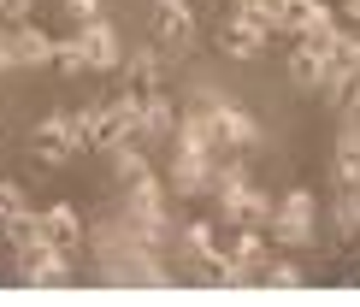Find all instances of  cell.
Here are the masks:
<instances>
[{
  "mask_svg": "<svg viewBox=\"0 0 360 307\" xmlns=\"http://www.w3.org/2000/svg\"><path fill=\"white\" fill-rule=\"evenodd\" d=\"M243 18H248L254 30H260L266 42H272V36H290V30H283V18H278V6H272V0H248V6H243Z\"/></svg>",
  "mask_w": 360,
  "mask_h": 307,
  "instance_id": "ffe728a7",
  "label": "cell"
},
{
  "mask_svg": "<svg viewBox=\"0 0 360 307\" xmlns=\"http://www.w3.org/2000/svg\"><path fill=\"white\" fill-rule=\"evenodd\" d=\"M219 136H224V148H231V154H243V148L260 142V125H254V113H248L243 101L224 95V101H219Z\"/></svg>",
  "mask_w": 360,
  "mask_h": 307,
  "instance_id": "4fadbf2b",
  "label": "cell"
},
{
  "mask_svg": "<svg viewBox=\"0 0 360 307\" xmlns=\"http://www.w3.org/2000/svg\"><path fill=\"white\" fill-rule=\"evenodd\" d=\"M6 59H12V65H48V59H53V36H41L30 18H12Z\"/></svg>",
  "mask_w": 360,
  "mask_h": 307,
  "instance_id": "7c38bea8",
  "label": "cell"
},
{
  "mask_svg": "<svg viewBox=\"0 0 360 307\" xmlns=\"http://www.w3.org/2000/svg\"><path fill=\"white\" fill-rule=\"evenodd\" d=\"M354 237H360V195H354Z\"/></svg>",
  "mask_w": 360,
  "mask_h": 307,
  "instance_id": "f1b7e54d",
  "label": "cell"
},
{
  "mask_svg": "<svg viewBox=\"0 0 360 307\" xmlns=\"http://www.w3.org/2000/svg\"><path fill=\"white\" fill-rule=\"evenodd\" d=\"M12 65V59H6V30H0V71H6Z\"/></svg>",
  "mask_w": 360,
  "mask_h": 307,
  "instance_id": "4316f807",
  "label": "cell"
},
{
  "mask_svg": "<svg viewBox=\"0 0 360 307\" xmlns=\"http://www.w3.org/2000/svg\"><path fill=\"white\" fill-rule=\"evenodd\" d=\"M313 213H319L313 189H290V195H278L272 213H266V230H272V242H278V249H307V242H313Z\"/></svg>",
  "mask_w": 360,
  "mask_h": 307,
  "instance_id": "7a4b0ae2",
  "label": "cell"
},
{
  "mask_svg": "<svg viewBox=\"0 0 360 307\" xmlns=\"http://www.w3.org/2000/svg\"><path fill=\"white\" fill-rule=\"evenodd\" d=\"M6 230H12V249H30V242H41V225H36V213H30V207L12 213Z\"/></svg>",
  "mask_w": 360,
  "mask_h": 307,
  "instance_id": "44dd1931",
  "label": "cell"
},
{
  "mask_svg": "<svg viewBox=\"0 0 360 307\" xmlns=\"http://www.w3.org/2000/svg\"><path fill=\"white\" fill-rule=\"evenodd\" d=\"M30 148H36L41 165H65V160H77V154H83V125H77V113H48V118H36Z\"/></svg>",
  "mask_w": 360,
  "mask_h": 307,
  "instance_id": "3957f363",
  "label": "cell"
},
{
  "mask_svg": "<svg viewBox=\"0 0 360 307\" xmlns=\"http://www.w3.org/2000/svg\"><path fill=\"white\" fill-rule=\"evenodd\" d=\"M48 65H59L65 77H83L89 65H83V48H77V36H65V42H53V59Z\"/></svg>",
  "mask_w": 360,
  "mask_h": 307,
  "instance_id": "7402d4cb",
  "label": "cell"
},
{
  "mask_svg": "<svg viewBox=\"0 0 360 307\" xmlns=\"http://www.w3.org/2000/svg\"><path fill=\"white\" fill-rule=\"evenodd\" d=\"M342 59H354V65H360V36H349V30H342Z\"/></svg>",
  "mask_w": 360,
  "mask_h": 307,
  "instance_id": "484cf974",
  "label": "cell"
},
{
  "mask_svg": "<svg viewBox=\"0 0 360 307\" xmlns=\"http://www.w3.org/2000/svg\"><path fill=\"white\" fill-rule=\"evenodd\" d=\"M184 242H189V254H195V260H201V266H207V272H213V266H219V230H213V225H207V219H189V225H184Z\"/></svg>",
  "mask_w": 360,
  "mask_h": 307,
  "instance_id": "d6986e66",
  "label": "cell"
},
{
  "mask_svg": "<svg viewBox=\"0 0 360 307\" xmlns=\"http://www.w3.org/2000/svg\"><path fill=\"white\" fill-rule=\"evenodd\" d=\"M77 125H83V148L112 154L118 142H130V136H136V89H124V95H112V101L83 106Z\"/></svg>",
  "mask_w": 360,
  "mask_h": 307,
  "instance_id": "6da1fadb",
  "label": "cell"
},
{
  "mask_svg": "<svg viewBox=\"0 0 360 307\" xmlns=\"http://www.w3.org/2000/svg\"><path fill=\"white\" fill-rule=\"evenodd\" d=\"M207 177H213V148H201V142H177V160H172V195H207Z\"/></svg>",
  "mask_w": 360,
  "mask_h": 307,
  "instance_id": "52a82bcc",
  "label": "cell"
},
{
  "mask_svg": "<svg viewBox=\"0 0 360 307\" xmlns=\"http://www.w3.org/2000/svg\"><path fill=\"white\" fill-rule=\"evenodd\" d=\"M177 130V106L166 89H148V95H136V142H166V136Z\"/></svg>",
  "mask_w": 360,
  "mask_h": 307,
  "instance_id": "30bf717a",
  "label": "cell"
},
{
  "mask_svg": "<svg viewBox=\"0 0 360 307\" xmlns=\"http://www.w3.org/2000/svg\"><path fill=\"white\" fill-rule=\"evenodd\" d=\"M18 207H24V189H18L12 177H0V225H6V219H12Z\"/></svg>",
  "mask_w": 360,
  "mask_h": 307,
  "instance_id": "603a6c76",
  "label": "cell"
},
{
  "mask_svg": "<svg viewBox=\"0 0 360 307\" xmlns=\"http://www.w3.org/2000/svg\"><path fill=\"white\" fill-rule=\"evenodd\" d=\"M254 284H266V289H302V266H295L290 254H266L260 272H254Z\"/></svg>",
  "mask_w": 360,
  "mask_h": 307,
  "instance_id": "ac0fdd59",
  "label": "cell"
},
{
  "mask_svg": "<svg viewBox=\"0 0 360 307\" xmlns=\"http://www.w3.org/2000/svg\"><path fill=\"white\" fill-rule=\"evenodd\" d=\"M30 6L36 0H0V18H30Z\"/></svg>",
  "mask_w": 360,
  "mask_h": 307,
  "instance_id": "d4e9b609",
  "label": "cell"
},
{
  "mask_svg": "<svg viewBox=\"0 0 360 307\" xmlns=\"http://www.w3.org/2000/svg\"><path fill=\"white\" fill-rule=\"evenodd\" d=\"M331 189L342 195V201H354V195H360V113H349V118H342V130H337Z\"/></svg>",
  "mask_w": 360,
  "mask_h": 307,
  "instance_id": "277c9868",
  "label": "cell"
},
{
  "mask_svg": "<svg viewBox=\"0 0 360 307\" xmlns=\"http://www.w3.org/2000/svg\"><path fill=\"white\" fill-rule=\"evenodd\" d=\"M18 278L36 289H53L71 278V254H59L53 242H30V249H18Z\"/></svg>",
  "mask_w": 360,
  "mask_h": 307,
  "instance_id": "8992f818",
  "label": "cell"
},
{
  "mask_svg": "<svg viewBox=\"0 0 360 307\" xmlns=\"http://www.w3.org/2000/svg\"><path fill=\"white\" fill-rule=\"evenodd\" d=\"M77 48H83V65L89 71H118V59H124V48H118L112 24H107V12L89 18V24H77Z\"/></svg>",
  "mask_w": 360,
  "mask_h": 307,
  "instance_id": "ba28073f",
  "label": "cell"
},
{
  "mask_svg": "<svg viewBox=\"0 0 360 307\" xmlns=\"http://www.w3.org/2000/svg\"><path fill=\"white\" fill-rule=\"evenodd\" d=\"M272 6H278V18H283L290 36H302V30H313L319 18H331V6H325V0H272Z\"/></svg>",
  "mask_w": 360,
  "mask_h": 307,
  "instance_id": "e0dca14e",
  "label": "cell"
},
{
  "mask_svg": "<svg viewBox=\"0 0 360 307\" xmlns=\"http://www.w3.org/2000/svg\"><path fill=\"white\" fill-rule=\"evenodd\" d=\"M219 48L231 54V59H254V54L266 48V36L243 18V12H236V18H224V30H219Z\"/></svg>",
  "mask_w": 360,
  "mask_h": 307,
  "instance_id": "9a60e30c",
  "label": "cell"
},
{
  "mask_svg": "<svg viewBox=\"0 0 360 307\" xmlns=\"http://www.w3.org/2000/svg\"><path fill=\"white\" fill-rule=\"evenodd\" d=\"M349 18H354V24H360V0H349Z\"/></svg>",
  "mask_w": 360,
  "mask_h": 307,
  "instance_id": "83f0119b",
  "label": "cell"
},
{
  "mask_svg": "<svg viewBox=\"0 0 360 307\" xmlns=\"http://www.w3.org/2000/svg\"><path fill=\"white\" fill-rule=\"evenodd\" d=\"M118 71L130 77V89H136V95H148V89H160V71H166V59H160L154 48H130L124 59H118Z\"/></svg>",
  "mask_w": 360,
  "mask_h": 307,
  "instance_id": "5bb4252c",
  "label": "cell"
},
{
  "mask_svg": "<svg viewBox=\"0 0 360 307\" xmlns=\"http://www.w3.org/2000/svg\"><path fill=\"white\" fill-rule=\"evenodd\" d=\"M154 36L172 54H189L195 48V6L189 0H154Z\"/></svg>",
  "mask_w": 360,
  "mask_h": 307,
  "instance_id": "9c48e42d",
  "label": "cell"
},
{
  "mask_svg": "<svg viewBox=\"0 0 360 307\" xmlns=\"http://www.w3.org/2000/svg\"><path fill=\"white\" fill-rule=\"evenodd\" d=\"M36 225H41V242H53L59 254H77V249H83V237H89L71 201H53V207H41V213H36Z\"/></svg>",
  "mask_w": 360,
  "mask_h": 307,
  "instance_id": "8fae6325",
  "label": "cell"
},
{
  "mask_svg": "<svg viewBox=\"0 0 360 307\" xmlns=\"http://www.w3.org/2000/svg\"><path fill=\"white\" fill-rule=\"evenodd\" d=\"M266 213H272V195L260 189V183H231V189H219V219L224 225H266Z\"/></svg>",
  "mask_w": 360,
  "mask_h": 307,
  "instance_id": "5b68a950",
  "label": "cell"
},
{
  "mask_svg": "<svg viewBox=\"0 0 360 307\" xmlns=\"http://www.w3.org/2000/svg\"><path fill=\"white\" fill-rule=\"evenodd\" d=\"M236 6H248V0H236Z\"/></svg>",
  "mask_w": 360,
  "mask_h": 307,
  "instance_id": "f546056e",
  "label": "cell"
},
{
  "mask_svg": "<svg viewBox=\"0 0 360 307\" xmlns=\"http://www.w3.org/2000/svg\"><path fill=\"white\" fill-rule=\"evenodd\" d=\"M65 12H71L77 24H89V18H101V0H65Z\"/></svg>",
  "mask_w": 360,
  "mask_h": 307,
  "instance_id": "cb8c5ba5",
  "label": "cell"
},
{
  "mask_svg": "<svg viewBox=\"0 0 360 307\" xmlns=\"http://www.w3.org/2000/svg\"><path fill=\"white\" fill-rule=\"evenodd\" d=\"M337 54H313L307 42L302 48L290 54V77H295V89H313V95H319V83H325V65H331Z\"/></svg>",
  "mask_w": 360,
  "mask_h": 307,
  "instance_id": "2e32d148",
  "label": "cell"
}]
</instances>
